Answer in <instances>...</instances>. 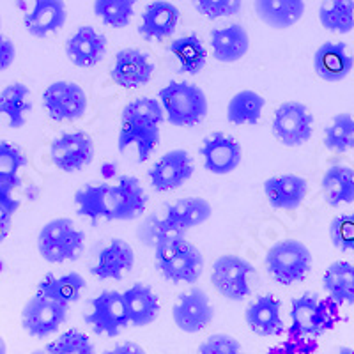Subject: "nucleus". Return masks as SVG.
Masks as SVG:
<instances>
[{"instance_id": "1", "label": "nucleus", "mask_w": 354, "mask_h": 354, "mask_svg": "<svg viewBox=\"0 0 354 354\" xmlns=\"http://www.w3.org/2000/svg\"><path fill=\"white\" fill-rule=\"evenodd\" d=\"M163 122H165V113L158 97L142 96L129 101L121 112L117 149L124 153L129 147H135L140 163L149 161L160 145Z\"/></svg>"}, {"instance_id": "2", "label": "nucleus", "mask_w": 354, "mask_h": 354, "mask_svg": "<svg viewBox=\"0 0 354 354\" xmlns=\"http://www.w3.org/2000/svg\"><path fill=\"white\" fill-rule=\"evenodd\" d=\"M165 122L177 128H194L201 124L209 112V101L197 84L188 80H172L158 93Z\"/></svg>"}, {"instance_id": "3", "label": "nucleus", "mask_w": 354, "mask_h": 354, "mask_svg": "<svg viewBox=\"0 0 354 354\" xmlns=\"http://www.w3.org/2000/svg\"><path fill=\"white\" fill-rule=\"evenodd\" d=\"M314 257L308 246L299 239H280L266 252L264 268L280 286H296L305 282L312 271Z\"/></svg>"}, {"instance_id": "4", "label": "nucleus", "mask_w": 354, "mask_h": 354, "mask_svg": "<svg viewBox=\"0 0 354 354\" xmlns=\"http://www.w3.org/2000/svg\"><path fill=\"white\" fill-rule=\"evenodd\" d=\"M338 306L330 298L317 292H303L290 301V335L294 337H321L335 328Z\"/></svg>"}, {"instance_id": "5", "label": "nucleus", "mask_w": 354, "mask_h": 354, "mask_svg": "<svg viewBox=\"0 0 354 354\" xmlns=\"http://www.w3.org/2000/svg\"><path fill=\"white\" fill-rule=\"evenodd\" d=\"M84 250L85 234L71 218H53L37 234V252L50 264L77 261Z\"/></svg>"}, {"instance_id": "6", "label": "nucleus", "mask_w": 354, "mask_h": 354, "mask_svg": "<svg viewBox=\"0 0 354 354\" xmlns=\"http://www.w3.org/2000/svg\"><path fill=\"white\" fill-rule=\"evenodd\" d=\"M156 270L170 283L195 286L204 273V255L188 239H177L154 252Z\"/></svg>"}, {"instance_id": "7", "label": "nucleus", "mask_w": 354, "mask_h": 354, "mask_svg": "<svg viewBox=\"0 0 354 354\" xmlns=\"http://www.w3.org/2000/svg\"><path fill=\"white\" fill-rule=\"evenodd\" d=\"M257 277L255 266L236 254L220 255L211 266V286L229 301H245L252 296V282Z\"/></svg>"}, {"instance_id": "8", "label": "nucleus", "mask_w": 354, "mask_h": 354, "mask_svg": "<svg viewBox=\"0 0 354 354\" xmlns=\"http://www.w3.org/2000/svg\"><path fill=\"white\" fill-rule=\"evenodd\" d=\"M149 205V195L137 177L119 176L115 183H106V221H131L140 218Z\"/></svg>"}, {"instance_id": "9", "label": "nucleus", "mask_w": 354, "mask_h": 354, "mask_svg": "<svg viewBox=\"0 0 354 354\" xmlns=\"http://www.w3.org/2000/svg\"><path fill=\"white\" fill-rule=\"evenodd\" d=\"M271 133L286 147H301L314 135V113L301 101H283L273 113Z\"/></svg>"}, {"instance_id": "10", "label": "nucleus", "mask_w": 354, "mask_h": 354, "mask_svg": "<svg viewBox=\"0 0 354 354\" xmlns=\"http://www.w3.org/2000/svg\"><path fill=\"white\" fill-rule=\"evenodd\" d=\"M85 322L101 337L113 338L129 326L122 292L119 290H101L96 298L88 299L84 314Z\"/></svg>"}, {"instance_id": "11", "label": "nucleus", "mask_w": 354, "mask_h": 354, "mask_svg": "<svg viewBox=\"0 0 354 354\" xmlns=\"http://www.w3.org/2000/svg\"><path fill=\"white\" fill-rule=\"evenodd\" d=\"M96 156L93 137L84 129L66 131L55 137L50 144V160L59 170L77 174L87 169Z\"/></svg>"}, {"instance_id": "12", "label": "nucleus", "mask_w": 354, "mask_h": 354, "mask_svg": "<svg viewBox=\"0 0 354 354\" xmlns=\"http://www.w3.org/2000/svg\"><path fill=\"white\" fill-rule=\"evenodd\" d=\"M43 109L55 122L78 121L87 112V94L84 87L75 82L59 80L44 88Z\"/></svg>"}, {"instance_id": "13", "label": "nucleus", "mask_w": 354, "mask_h": 354, "mask_svg": "<svg viewBox=\"0 0 354 354\" xmlns=\"http://www.w3.org/2000/svg\"><path fill=\"white\" fill-rule=\"evenodd\" d=\"M68 308L69 306L36 292L21 310V328L32 338L52 337L59 333L68 321Z\"/></svg>"}, {"instance_id": "14", "label": "nucleus", "mask_w": 354, "mask_h": 354, "mask_svg": "<svg viewBox=\"0 0 354 354\" xmlns=\"http://www.w3.org/2000/svg\"><path fill=\"white\" fill-rule=\"evenodd\" d=\"M214 319V306L201 287L192 286L183 290L172 305V321L183 333H198Z\"/></svg>"}, {"instance_id": "15", "label": "nucleus", "mask_w": 354, "mask_h": 354, "mask_svg": "<svg viewBox=\"0 0 354 354\" xmlns=\"http://www.w3.org/2000/svg\"><path fill=\"white\" fill-rule=\"evenodd\" d=\"M195 174V161L186 149H170L147 170L151 188L158 194L181 188Z\"/></svg>"}, {"instance_id": "16", "label": "nucleus", "mask_w": 354, "mask_h": 354, "mask_svg": "<svg viewBox=\"0 0 354 354\" xmlns=\"http://www.w3.org/2000/svg\"><path fill=\"white\" fill-rule=\"evenodd\" d=\"M198 154L207 172L214 176H229L241 165L243 147L227 133L213 131L202 140Z\"/></svg>"}, {"instance_id": "17", "label": "nucleus", "mask_w": 354, "mask_h": 354, "mask_svg": "<svg viewBox=\"0 0 354 354\" xmlns=\"http://www.w3.org/2000/svg\"><path fill=\"white\" fill-rule=\"evenodd\" d=\"M154 69L151 57L138 48H122L115 53L110 78L122 88H140L153 80Z\"/></svg>"}, {"instance_id": "18", "label": "nucleus", "mask_w": 354, "mask_h": 354, "mask_svg": "<svg viewBox=\"0 0 354 354\" xmlns=\"http://www.w3.org/2000/svg\"><path fill=\"white\" fill-rule=\"evenodd\" d=\"M137 262L135 250L128 241L121 238H113L101 246L97 252L96 262L91 266V274L97 280H122L131 273Z\"/></svg>"}, {"instance_id": "19", "label": "nucleus", "mask_w": 354, "mask_h": 354, "mask_svg": "<svg viewBox=\"0 0 354 354\" xmlns=\"http://www.w3.org/2000/svg\"><path fill=\"white\" fill-rule=\"evenodd\" d=\"M66 55L73 66L82 69L100 64L109 50V39L93 25H84L71 34L66 41Z\"/></svg>"}, {"instance_id": "20", "label": "nucleus", "mask_w": 354, "mask_h": 354, "mask_svg": "<svg viewBox=\"0 0 354 354\" xmlns=\"http://www.w3.org/2000/svg\"><path fill=\"white\" fill-rule=\"evenodd\" d=\"M245 322L257 337H278L286 331L282 301L274 294H262L246 305Z\"/></svg>"}, {"instance_id": "21", "label": "nucleus", "mask_w": 354, "mask_h": 354, "mask_svg": "<svg viewBox=\"0 0 354 354\" xmlns=\"http://www.w3.org/2000/svg\"><path fill=\"white\" fill-rule=\"evenodd\" d=\"M268 204L277 211H294L305 202L308 183L298 174H280L268 177L262 185Z\"/></svg>"}, {"instance_id": "22", "label": "nucleus", "mask_w": 354, "mask_h": 354, "mask_svg": "<svg viewBox=\"0 0 354 354\" xmlns=\"http://www.w3.org/2000/svg\"><path fill=\"white\" fill-rule=\"evenodd\" d=\"M354 69V55L342 41H326L314 53V71L321 80L337 84Z\"/></svg>"}, {"instance_id": "23", "label": "nucleus", "mask_w": 354, "mask_h": 354, "mask_svg": "<svg viewBox=\"0 0 354 354\" xmlns=\"http://www.w3.org/2000/svg\"><path fill=\"white\" fill-rule=\"evenodd\" d=\"M181 20V11L169 0H154L142 12L138 34L144 41H163L172 37Z\"/></svg>"}, {"instance_id": "24", "label": "nucleus", "mask_w": 354, "mask_h": 354, "mask_svg": "<svg viewBox=\"0 0 354 354\" xmlns=\"http://www.w3.org/2000/svg\"><path fill=\"white\" fill-rule=\"evenodd\" d=\"M68 6L64 0H34L32 9L25 15V30L36 39H44L64 28Z\"/></svg>"}, {"instance_id": "25", "label": "nucleus", "mask_w": 354, "mask_h": 354, "mask_svg": "<svg viewBox=\"0 0 354 354\" xmlns=\"http://www.w3.org/2000/svg\"><path fill=\"white\" fill-rule=\"evenodd\" d=\"M122 299H124L129 326H149L160 315V298L147 283L135 282L131 287L122 290Z\"/></svg>"}, {"instance_id": "26", "label": "nucleus", "mask_w": 354, "mask_h": 354, "mask_svg": "<svg viewBox=\"0 0 354 354\" xmlns=\"http://www.w3.org/2000/svg\"><path fill=\"white\" fill-rule=\"evenodd\" d=\"M213 57L221 64H234L241 61L250 50V36L246 28L239 24L213 28L209 36Z\"/></svg>"}, {"instance_id": "27", "label": "nucleus", "mask_w": 354, "mask_h": 354, "mask_svg": "<svg viewBox=\"0 0 354 354\" xmlns=\"http://www.w3.org/2000/svg\"><path fill=\"white\" fill-rule=\"evenodd\" d=\"M163 214L177 230L186 234L188 230L209 221V218L213 216V205L204 197H183L165 204Z\"/></svg>"}, {"instance_id": "28", "label": "nucleus", "mask_w": 354, "mask_h": 354, "mask_svg": "<svg viewBox=\"0 0 354 354\" xmlns=\"http://www.w3.org/2000/svg\"><path fill=\"white\" fill-rule=\"evenodd\" d=\"M254 9L262 24L286 30L305 17L306 0H254Z\"/></svg>"}, {"instance_id": "29", "label": "nucleus", "mask_w": 354, "mask_h": 354, "mask_svg": "<svg viewBox=\"0 0 354 354\" xmlns=\"http://www.w3.org/2000/svg\"><path fill=\"white\" fill-rule=\"evenodd\" d=\"M322 290L337 306L354 305V262L337 261L322 274Z\"/></svg>"}, {"instance_id": "30", "label": "nucleus", "mask_w": 354, "mask_h": 354, "mask_svg": "<svg viewBox=\"0 0 354 354\" xmlns=\"http://www.w3.org/2000/svg\"><path fill=\"white\" fill-rule=\"evenodd\" d=\"M87 287L85 278L77 271H69L66 274H44V278L37 283L36 292L43 294L44 298L53 299L61 305L69 306L82 298V292Z\"/></svg>"}, {"instance_id": "31", "label": "nucleus", "mask_w": 354, "mask_h": 354, "mask_svg": "<svg viewBox=\"0 0 354 354\" xmlns=\"http://www.w3.org/2000/svg\"><path fill=\"white\" fill-rule=\"evenodd\" d=\"M32 112L30 88L21 82L9 84L0 93V115L8 121L11 129H20L27 124V115Z\"/></svg>"}, {"instance_id": "32", "label": "nucleus", "mask_w": 354, "mask_h": 354, "mask_svg": "<svg viewBox=\"0 0 354 354\" xmlns=\"http://www.w3.org/2000/svg\"><path fill=\"white\" fill-rule=\"evenodd\" d=\"M322 197L330 207L354 202V170L347 165H331L321 179Z\"/></svg>"}, {"instance_id": "33", "label": "nucleus", "mask_w": 354, "mask_h": 354, "mask_svg": "<svg viewBox=\"0 0 354 354\" xmlns=\"http://www.w3.org/2000/svg\"><path fill=\"white\" fill-rule=\"evenodd\" d=\"M266 100L252 88L234 94L227 105V121L234 126H255L261 122Z\"/></svg>"}, {"instance_id": "34", "label": "nucleus", "mask_w": 354, "mask_h": 354, "mask_svg": "<svg viewBox=\"0 0 354 354\" xmlns=\"http://www.w3.org/2000/svg\"><path fill=\"white\" fill-rule=\"evenodd\" d=\"M169 50L179 62V73H183V75L195 77L205 68L207 50H205L204 43L197 34L177 37L170 43Z\"/></svg>"}, {"instance_id": "35", "label": "nucleus", "mask_w": 354, "mask_h": 354, "mask_svg": "<svg viewBox=\"0 0 354 354\" xmlns=\"http://www.w3.org/2000/svg\"><path fill=\"white\" fill-rule=\"evenodd\" d=\"M183 238H186V234H183L181 230H177L176 227L167 220L163 211L149 214V216L145 218V220H142V223L138 225V239H140L145 246L153 248L154 252Z\"/></svg>"}, {"instance_id": "36", "label": "nucleus", "mask_w": 354, "mask_h": 354, "mask_svg": "<svg viewBox=\"0 0 354 354\" xmlns=\"http://www.w3.org/2000/svg\"><path fill=\"white\" fill-rule=\"evenodd\" d=\"M105 192L106 183H88L78 188L73 195L78 216L87 218L93 225H97L101 220L106 221Z\"/></svg>"}, {"instance_id": "37", "label": "nucleus", "mask_w": 354, "mask_h": 354, "mask_svg": "<svg viewBox=\"0 0 354 354\" xmlns=\"http://www.w3.org/2000/svg\"><path fill=\"white\" fill-rule=\"evenodd\" d=\"M319 21L328 32H353L354 0H322L321 8H319Z\"/></svg>"}, {"instance_id": "38", "label": "nucleus", "mask_w": 354, "mask_h": 354, "mask_svg": "<svg viewBox=\"0 0 354 354\" xmlns=\"http://www.w3.org/2000/svg\"><path fill=\"white\" fill-rule=\"evenodd\" d=\"M322 144L330 153L344 154L354 149V115L353 113H337L322 133Z\"/></svg>"}, {"instance_id": "39", "label": "nucleus", "mask_w": 354, "mask_h": 354, "mask_svg": "<svg viewBox=\"0 0 354 354\" xmlns=\"http://www.w3.org/2000/svg\"><path fill=\"white\" fill-rule=\"evenodd\" d=\"M28 158L20 145L0 140V185L17 189L21 185L20 174L27 167Z\"/></svg>"}, {"instance_id": "40", "label": "nucleus", "mask_w": 354, "mask_h": 354, "mask_svg": "<svg viewBox=\"0 0 354 354\" xmlns=\"http://www.w3.org/2000/svg\"><path fill=\"white\" fill-rule=\"evenodd\" d=\"M137 0H94V15L112 28H124L131 24Z\"/></svg>"}, {"instance_id": "41", "label": "nucleus", "mask_w": 354, "mask_h": 354, "mask_svg": "<svg viewBox=\"0 0 354 354\" xmlns=\"http://www.w3.org/2000/svg\"><path fill=\"white\" fill-rule=\"evenodd\" d=\"M44 351L46 354H94V344L88 335L73 328L53 338Z\"/></svg>"}, {"instance_id": "42", "label": "nucleus", "mask_w": 354, "mask_h": 354, "mask_svg": "<svg viewBox=\"0 0 354 354\" xmlns=\"http://www.w3.org/2000/svg\"><path fill=\"white\" fill-rule=\"evenodd\" d=\"M330 241L338 252L342 254L354 255V213L338 214L331 220L330 229Z\"/></svg>"}, {"instance_id": "43", "label": "nucleus", "mask_w": 354, "mask_h": 354, "mask_svg": "<svg viewBox=\"0 0 354 354\" xmlns=\"http://www.w3.org/2000/svg\"><path fill=\"white\" fill-rule=\"evenodd\" d=\"M192 4L198 15L209 20H218L236 17L241 11L243 0H192Z\"/></svg>"}, {"instance_id": "44", "label": "nucleus", "mask_w": 354, "mask_h": 354, "mask_svg": "<svg viewBox=\"0 0 354 354\" xmlns=\"http://www.w3.org/2000/svg\"><path fill=\"white\" fill-rule=\"evenodd\" d=\"M197 354H245L241 342L232 335L213 333L198 346Z\"/></svg>"}, {"instance_id": "45", "label": "nucleus", "mask_w": 354, "mask_h": 354, "mask_svg": "<svg viewBox=\"0 0 354 354\" xmlns=\"http://www.w3.org/2000/svg\"><path fill=\"white\" fill-rule=\"evenodd\" d=\"M20 209V201L15 198V188L0 185V223H11Z\"/></svg>"}, {"instance_id": "46", "label": "nucleus", "mask_w": 354, "mask_h": 354, "mask_svg": "<svg viewBox=\"0 0 354 354\" xmlns=\"http://www.w3.org/2000/svg\"><path fill=\"white\" fill-rule=\"evenodd\" d=\"M17 59V46L11 37L0 34V73L8 71Z\"/></svg>"}, {"instance_id": "47", "label": "nucleus", "mask_w": 354, "mask_h": 354, "mask_svg": "<svg viewBox=\"0 0 354 354\" xmlns=\"http://www.w3.org/2000/svg\"><path fill=\"white\" fill-rule=\"evenodd\" d=\"M103 354H147L144 347L137 342H131V340H124V342H119L112 347V349L105 351Z\"/></svg>"}, {"instance_id": "48", "label": "nucleus", "mask_w": 354, "mask_h": 354, "mask_svg": "<svg viewBox=\"0 0 354 354\" xmlns=\"http://www.w3.org/2000/svg\"><path fill=\"white\" fill-rule=\"evenodd\" d=\"M11 223H0V245L8 239L9 232H11Z\"/></svg>"}, {"instance_id": "49", "label": "nucleus", "mask_w": 354, "mask_h": 354, "mask_svg": "<svg viewBox=\"0 0 354 354\" xmlns=\"http://www.w3.org/2000/svg\"><path fill=\"white\" fill-rule=\"evenodd\" d=\"M0 354H8V344L2 337H0Z\"/></svg>"}, {"instance_id": "50", "label": "nucleus", "mask_w": 354, "mask_h": 354, "mask_svg": "<svg viewBox=\"0 0 354 354\" xmlns=\"http://www.w3.org/2000/svg\"><path fill=\"white\" fill-rule=\"evenodd\" d=\"M337 354H354V349H351V347H338V353Z\"/></svg>"}, {"instance_id": "51", "label": "nucleus", "mask_w": 354, "mask_h": 354, "mask_svg": "<svg viewBox=\"0 0 354 354\" xmlns=\"http://www.w3.org/2000/svg\"><path fill=\"white\" fill-rule=\"evenodd\" d=\"M30 354H46V351H44V349H37V351H34V353H30Z\"/></svg>"}]
</instances>
